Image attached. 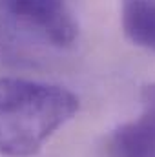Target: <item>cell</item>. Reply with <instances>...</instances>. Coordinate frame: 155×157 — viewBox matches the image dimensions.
I'll return each instance as SVG.
<instances>
[{
    "label": "cell",
    "instance_id": "4",
    "mask_svg": "<svg viewBox=\"0 0 155 157\" xmlns=\"http://www.w3.org/2000/svg\"><path fill=\"white\" fill-rule=\"evenodd\" d=\"M120 26L131 44L155 55V0H120Z\"/></svg>",
    "mask_w": 155,
    "mask_h": 157
},
{
    "label": "cell",
    "instance_id": "2",
    "mask_svg": "<svg viewBox=\"0 0 155 157\" xmlns=\"http://www.w3.org/2000/svg\"><path fill=\"white\" fill-rule=\"evenodd\" d=\"M0 13L35 37L55 48H70L78 24L68 0H0Z\"/></svg>",
    "mask_w": 155,
    "mask_h": 157
},
{
    "label": "cell",
    "instance_id": "3",
    "mask_svg": "<svg viewBox=\"0 0 155 157\" xmlns=\"http://www.w3.org/2000/svg\"><path fill=\"white\" fill-rule=\"evenodd\" d=\"M141 104L139 117L117 126L108 135V157H155V82L142 90Z\"/></svg>",
    "mask_w": 155,
    "mask_h": 157
},
{
    "label": "cell",
    "instance_id": "1",
    "mask_svg": "<svg viewBox=\"0 0 155 157\" xmlns=\"http://www.w3.org/2000/svg\"><path fill=\"white\" fill-rule=\"evenodd\" d=\"M77 112L78 97L64 86L0 77V154L33 157Z\"/></svg>",
    "mask_w": 155,
    "mask_h": 157
}]
</instances>
